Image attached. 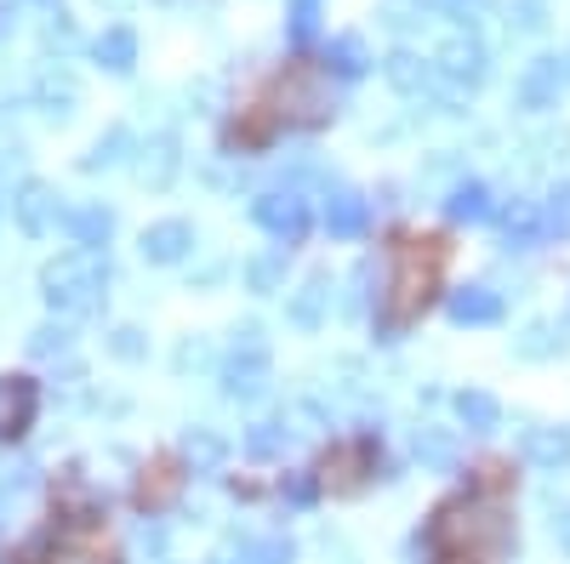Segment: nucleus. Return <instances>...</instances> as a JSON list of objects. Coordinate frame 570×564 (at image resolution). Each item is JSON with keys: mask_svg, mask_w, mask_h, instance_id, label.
Instances as JSON below:
<instances>
[{"mask_svg": "<svg viewBox=\"0 0 570 564\" xmlns=\"http://www.w3.org/2000/svg\"><path fill=\"white\" fill-rule=\"evenodd\" d=\"M188 246H195V228H188L183 217H166L155 228H142V257L149 263H183Z\"/></svg>", "mask_w": 570, "mask_h": 564, "instance_id": "nucleus-8", "label": "nucleus"}, {"mask_svg": "<svg viewBox=\"0 0 570 564\" xmlns=\"http://www.w3.org/2000/svg\"><path fill=\"white\" fill-rule=\"evenodd\" d=\"M331 109H337V91H331V75L314 69V63H292L279 75L274 86V115L285 126H320L331 120Z\"/></svg>", "mask_w": 570, "mask_h": 564, "instance_id": "nucleus-3", "label": "nucleus"}, {"mask_svg": "<svg viewBox=\"0 0 570 564\" xmlns=\"http://www.w3.org/2000/svg\"><path fill=\"white\" fill-rule=\"evenodd\" d=\"M389 80H394L400 98H428V91H434V63L411 58V52H394L389 58Z\"/></svg>", "mask_w": 570, "mask_h": 564, "instance_id": "nucleus-13", "label": "nucleus"}, {"mask_svg": "<svg viewBox=\"0 0 570 564\" xmlns=\"http://www.w3.org/2000/svg\"><path fill=\"white\" fill-rule=\"evenodd\" d=\"M365 474H371V445H365V439L337 445V451H331V456L320 462V485H325V491H337V496L360 491V485H365Z\"/></svg>", "mask_w": 570, "mask_h": 564, "instance_id": "nucleus-5", "label": "nucleus"}, {"mask_svg": "<svg viewBox=\"0 0 570 564\" xmlns=\"http://www.w3.org/2000/svg\"><path fill=\"white\" fill-rule=\"evenodd\" d=\"M559 86H564V63L559 58H537L525 75H519L513 98H519V109H548L559 98Z\"/></svg>", "mask_w": 570, "mask_h": 564, "instance_id": "nucleus-7", "label": "nucleus"}, {"mask_svg": "<svg viewBox=\"0 0 570 564\" xmlns=\"http://www.w3.org/2000/svg\"><path fill=\"white\" fill-rule=\"evenodd\" d=\"M451 217H456V222H480V217H485V188H480V182L456 188V195H451Z\"/></svg>", "mask_w": 570, "mask_h": 564, "instance_id": "nucleus-28", "label": "nucleus"}, {"mask_svg": "<svg viewBox=\"0 0 570 564\" xmlns=\"http://www.w3.org/2000/svg\"><path fill=\"white\" fill-rule=\"evenodd\" d=\"M331 63H337L343 75H360L365 69V40L360 34H337L331 40Z\"/></svg>", "mask_w": 570, "mask_h": 564, "instance_id": "nucleus-26", "label": "nucleus"}, {"mask_svg": "<svg viewBox=\"0 0 570 564\" xmlns=\"http://www.w3.org/2000/svg\"><path fill=\"white\" fill-rule=\"evenodd\" d=\"M440 274H445V246L440 240H405L394 251V274H389V308H383V325L389 332H400V325H411L428 297H434L440 286Z\"/></svg>", "mask_w": 570, "mask_h": 564, "instance_id": "nucleus-1", "label": "nucleus"}, {"mask_svg": "<svg viewBox=\"0 0 570 564\" xmlns=\"http://www.w3.org/2000/svg\"><path fill=\"white\" fill-rule=\"evenodd\" d=\"M428 536L445 553H491V547H508V513L485 496H468V502L440 507V520Z\"/></svg>", "mask_w": 570, "mask_h": 564, "instance_id": "nucleus-2", "label": "nucleus"}, {"mask_svg": "<svg viewBox=\"0 0 570 564\" xmlns=\"http://www.w3.org/2000/svg\"><path fill=\"white\" fill-rule=\"evenodd\" d=\"M188 456H195V462H217V456H223V439H212V434H195V439H188Z\"/></svg>", "mask_w": 570, "mask_h": 564, "instance_id": "nucleus-36", "label": "nucleus"}, {"mask_svg": "<svg viewBox=\"0 0 570 564\" xmlns=\"http://www.w3.org/2000/svg\"><path fill=\"white\" fill-rule=\"evenodd\" d=\"M416 456L428 467H451L456 462V434L451 428H416Z\"/></svg>", "mask_w": 570, "mask_h": 564, "instance_id": "nucleus-22", "label": "nucleus"}, {"mask_svg": "<svg viewBox=\"0 0 570 564\" xmlns=\"http://www.w3.org/2000/svg\"><path fill=\"white\" fill-rule=\"evenodd\" d=\"M553 536H559V547L570 553V507H564V513H559V520H553Z\"/></svg>", "mask_w": 570, "mask_h": 564, "instance_id": "nucleus-38", "label": "nucleus"}, {"mask_svg": "<svg viewBox=\"0 0 570 564\" xmlns=\"http://www.w3.org/2000/svg\"><path fill=\"white\" fill-rule=\"evenodd\" d=\"M69 228H75V246H91V251H98V246L109 240V228H115V217H109L104 206H80V211L69 217Z\"/></svg>", "mask_w": 570, "mask_h": 564, "instance_id": "nucleus-19", "label": "nucleus"}, {"mask_svg": "<svg viewBox=\"0 0 570 564\" xmlns=\"http://www.w3.org/2000/svg\"><path fill=\"white\" fill-rule=\"evenodd\" d=\"M177 144H171V137H155V144H142L137 149V182L142 188H166L171 177H177Z\"/></svg>", "mask_w": 570, "mask_h": 564, "instance_id": "nucleus-11", "label": "nucleus"}, {"mask_svg": "<svg viewBox=\"0 0 570 564\" xmlns=\"http://www.w3.org/2000/svg\"><path fill=\"white\" fill-rule=\"evenodd\" d=\"M137 337H142V332H131V325H126V332H115V343H109V348H115L120 359H137V354H142V343H137Z\"/></svg>", "mask_w": 570, "mask_h": 564, "instance_id": "nucleus-37", "label": "nucleus"}, {"mask_svg": "<svg viewBox=\"0 0 570 564\" xmlns=\"http://www.w3.org/2000/svg\"><path fill=\"white\" fill-rule=\"evenodd\" d=\"M497 314H502V297L485 291V286H468V291L451 297V319H456V325H491Z\"/></svg>", "mask_w": 570, "mask_h": 564, "instance_id": "nucleus-16", "label": "nucleus"}, {"mask_svg": "<svg viewBox=\"0 0 570 564\" xmlns=\"http://www.w3.org/2000/svg\"><path fill=\"white\" fill-rule=\"evenodd\" d=\"M91 52H98V63H104V69L126 75V69L137 63V34H131L126 23H115V29H104V34H98V46H91Z\"/></svg>", "mask_w": 570, "mask_h": 564, "instance_id": "nucleus-17", "label": "nucleus"}, {"mask_svg": "<svg viewBox=\"0 0 570 564\" xmlns=\"http://www.w3.org/2000/svg\"><path fill=\"white\" fill-rule=\"evenodd\" d=\"M252 217H257L268 234H279V240H297V234L308 228V211H303L297 195H263V200L252 206Z\"/></svg>", "mask_w": 570, "mask_h": 564, "instance_id": "nucleus-9", "label": "nucleus"}, {"mask_svg": "<svg viewBox=\"0 0 570 564\" xmlns=\"http://www.w3.org/2000/svg\"><path fill=\"white\" fill-rule=\"evenodd\" d=\"M240 564H292V542H279V536H268V542H240Z\"/></svg>", "mask_w": 570, "mask_h": 564, "instance_id": "nucleus-25", "label": "nucleus"}, {"mask_svg": "<svg viewBox=\"0 0 570 564\" xmlns=\"http://www.w3.org/2000/svg\"><path fill=\"white\" fill-rule=\"evenodd\" d=\"M440 69L456 75L462 86H480V80H485V52H480V46H473L468 34H456L445 52H440Z\"/></svg>", "mask_w": 570, "mask_h": 564, "instance_id": "nucleus-15", "label": "nucleus"}, {"mask_svg": "<svg viewBox=\"0 0 570 564\" xmlns=\"http://www.w3.org/2000/svg\"><path fill=\"white\" fill-rule=\"evenodd\" d=\"M263 388H268V365H263V359L234 365V370H228V383H223V394H228V399H257Z\"/></svg>", "mask_w": 570, "mask_h": 564, "instance_id": "nucleus-21", "label": "nucleus"}, {"mask_svg": "<svg viewBox=\"0 0 570 564\" xmlns=\"http://www.w3.org/2000/svg\"><path fill=\"white\" fill-rule=\"evenodd\" d=\"M104 7H115V12H126V7H131V0H104Z\"/></svg>", "mask_w": 570, "mask_h": 564, "instance_id": "nucleus-40", "label": "nucleus"}, {"mask_svg": "<svg viewBox=\"0 0 570 564\" xmlns=\"http://www.w3.org/2000/svg\"><path fill=\"white\" fill-rule=\"evenodd\" d=\"M564 80H570V63H564Z\"/></svg>", "mask_w": 570, "mask_h": 564, "instance_id": "nucleus-41", "label": "nucleus"}, {"mask_svg": "<svg viewBox=\"0 0 570 564\" xmlns=\"http://www.w3.org/2000/svg\"><path fill=\"white\" fill-rule=\"evenodd\" d=\"M553 348H559V337L548 332V325H531V332L519 337V354H525V359H548Z\"/></svg>", "mask_w": 570, "mask_h": 564, "instance_id": "nucleus-29", "label": "nucleus"}, {"mask_svg": "<svg viewBox=\"0 0 570 564\" xmlns=\"http://www.w3.org/2000/svg\"><path fill=\"white\" fill-rule=\"evenodd\" d=\"M542 12H548V7H542V0H513V23H519V29H525V34H537V29L548 23Z\"/></svg>", "mask_w": 570, "mask_h": 564, "instance_id": "nucleus-31", "label": "nucleus"}, {"mask_svg": "<svg viewBox=\"0 0 570 564\" xmlns=\"http://www.w3.org/2000/svg\"><path fill=\"white\" fill-rule=\"evenodd\" d=\"M440 564H480V553H445Z\"/></svg>", "mask_w": 570, "mask_h": 564, "instance_id": "nucleus-39", "label": "nucleus"}, {"mask_svg": "<svg viewBox=\"0 0 570 564\" xmlns=\"http://www.w3.org/2000/svg\"><path fill=\"white\" fill-rule=\"evenodd\" d=\"M285 314H292V325L314 332V325L331 314V279H308V286H297V291H292V303H285Z\"/></svg>", "mask_w": 570, "mask_h": 564, "instance_id": "nucleus-14", "label": "nucleus"}, {"mask_svg": "<svg viewBox=\"0 0 570 564\" xmlns=\"http://www.w3.org/2000/svg\"><path fill=\"white\" fill-rule=\"evenodd\" d=\"M12 211H18V228L23 234H46L58 222V195L46 182H23L18 188V200H12Z\"/></svg>", "mask_w": 570, "mask_h": 564, "instance_id": "nucleus-10", "label": "nucleus"}, {"mask_svg": "<svg viewBox=\"0 0 570 564\" xmlns=\"http://www.w3.org/2000/svg\"><path fill=\"white\" fill-rule=\"evenodd\" d=\"M115 149H126V131H120V126H115L109 137H98V149H91V155H86V166H91V171H98V166H109V160H120Z\"/></svg>", "mask_w": 570, "mask_h": 564, "instance_id": "nucleus-30", "label": "nucleus"}, {"mask_svg": "<svg viewBox=\"0 0 570 564\" xmlns=\"http://www.w3.org/2000/svg\"><path fill=\"white\" fill-rule=\"evenodd\" d=\"M314 18H320V12H314V0H297V7H292V34L308 40V34H314Z\"/></svg>", "mask_w": 570, "mask_h": 564, "instance_id": "nucleus-34", "label": "nucleus"}, {"mask_svg": "<svg viewBox=\"0 0 570 564\" xmlns=\"http://www.w3.org/2000/svg\"><path fill=\"white\" fill-rule=\"evenodd\" d=\"M428 7H440V12H451L456 23H473V12H485V0H428Z\"/></svg>", "mask_w": 570, "mask_h": 564, "instance_id": "nucleus-32", "label": "nucleus"}, {"mask_svg": "<svg viewBox=\"0 0 570 564\" xmlns=\"http://www.w3.org/2000/svg\"><path fill=\"white\" fill-rule=\"evenodd\" d=\"M279 279H285V251H263L246 263V286L252 291H279Z\"/></svg>", "mask_w": 570, "mask_h": 564, "instance_id": "nucleus-23", "label": "nucleus"}, {"mask_svg": "<svg viewBox=\"0 0 570 564\" xmlns=\"http://www.w3.org/2000/svg\"><path fill=\"white\" fill-rule=\"evenodd\" d=\"M40 103H46V115H58V120L75 115V80H69V75H63V80L46 75V80H40Z\"/></svg>", "mask_w": 570, "mask_h": 564, "instance_id": "nucleus-24", "label": "nucleus"}, {"mask_svg": "<svg viewBox=\"0 0 570 564\" xmlns=\"http://www.w3.org/2000/svg\"><path fill=\"white\" fill-rule=\"evenodd\" d=\"M519 451H525V462H537V467H559L570 462V434L564 428H525V439H519Z\"/></svg>", "mask_w": 570, "mask_h": 564, "instance_id": "nucleus-12", "label": "nucleus"}, {"mask_svg": "<svg viewBox=\"0 0 570 564\" xmlns=\"http://www.w3.org/2000/svg\"><path fill=\"white\" fill-rule=\"evenodd\" d=\"M325 228L337 234V240L360 234V228H365V200H360V195H337V200L325 206Z\"/></svg>", "mask_w": 570, "mask_h": 564, "instance_id": "nucleus-20", "label": "nucleus"}, {"mask_svg": "<svg viewBox=\"0 0 570 564\" xmlns=\"http://www.w3.org/2000/svg\"><path fill=\"white\" fill-rule=\"evenodd\" d=\"M35 410H40V388L29 383V376H7V383H0V439L29 434Z\"/></svg>", "mask_w": 570, "mask_h": 564, "instance_id": "nucleus-6", "label": "nucleus"}, {"mask_svg": "<svg viewBox=\"0 0 570 564\" xmlns=\"http://www.w3.org/2000/svg\"><path fill=\"white\" fill-rule=\"evenodd\" d=\"M456 416L468 422V434H491L502 422V405L491 394H480V388H468V394H456Z\"/></svg>", "mask_w": 570, "mask_h": 564, "instance_id": "nucleus-18", "label": "nucleus"}, {"mask_svg": "<svg viewBox=\"0 0 570 564\" xmlns=\"http://www.w3.org/2000/svg\"><path fill=\"white\" fill-rule=\"evenodd\" d=\"M279 445H285V434H279V422H263V428L252 434V451H257V456H268V451H279Z\"/></svg>", "mask_w": 570, "mask_h": 564, "instance_id": "nucleus-33", "label": "nucleus"}, {"mask_svg": "<svg viewBox=\"0 0 570 564\" xmlns=\"http://www.w3.org/2000/svg\"><path fill=\"white\" fill-rule=\"evenodd\" d=\"M52 564H109V553L91 542V536H75V542H63V547L52 553Z\"/></svg>", "mask_w": 570, "mask_h": 564, "instance_id": "nucleus-27", "label": "nucleus"}, {"mask_svg": "<svg viewBox=\"0 0 570 564\" xmlns=\"http://www.w3.org/2000/svg\"><path fill=\"white\" fill-rule=\"evenodd\" d=\"M98 291H104V263H98L91 246H75L58 263H46V297H52V308L86 314L91 303H98Z\"/></svg>", "mask_w": 570, "mask_h": 564, "instance_id": "nucleus-4", "label": "nucleus"}, {"mask_svg": "<svg viewBox=\"0 0 570 564\" xmlns=\"http://www.w3.org/2000/svg\"><path fill=\"white\" fill-rule=\"evenodd\" d=\"M548 228H553V234H570V188H564V195H553V206H548Z\"/></svg>", "mask_w": 570, "mask_h": 564, "instance_id": "nucleus-35", "label": "nucleus"}]
</instances>
